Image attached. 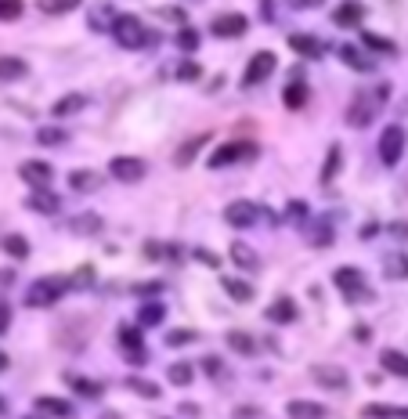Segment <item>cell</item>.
<instances>
[{
	"instance_id": "obj_1",
	"label": "cell",
	"mask_w": 408,
	"mask_h": 419,
	"mask_svg": "<svg viewBox=\"0 0 408 419\" xmlns=\"http://www.w3.org/2000/svg\"><path fill=\"white\" fill-rule=\"evenodd\" d=\"M383 98H386V87H376V91H369V94L358 91V94H354V101L347 105V123H351V127H369L372 116L379 112Z\"/></svg>"
},
{
	"instance_id": "obj_2",
	"label": "cell",
	"mask_w": 408,
	"mask_h": 419,
	"mask_svg": "<svg viewBox=\"0 0 408 419\" xmlns=\"http://www.w3.org/2000/svg\"><path fill=\"white\" fill-rule=\"evenodd\" d=\"M112 33L119 40V47H126V51H138V47H145V44H152V40H156L152 33L141 26V18H134V15H119Z\"/></svg>"
},
{
	"instance_id": "obj_3",
	"label": "cell",
	"mask_w": 408,
	"mask_h": 419,
	"mask_svg": "<svg viewBox=\"0 0 408 419\" xmlns=\"http://www.w3.org/2000/svg\"><path fill=\"white\" fill-rule=\"evenodd\" d=\"M69 289L66 279H58V275H48V279H40L26 289V304L29 307H51L54 300H61V293Z\"/></svg>"
},
{
	"instance_id": "obj_4",
	"label": "cell",
	"mask_w": 408,
	"mask_h": 419,
	"mask_svg": "<svg viewBox=\"0 0 408 419\" xmlns=\"http://www.w3.org/2000/svg\"><path fill=\"white\" fill-rule=\"evenodd\" d=\"M256 152L253 141H224L217 152L210 156V170H224L228 163H239V159H249Z\"/></svg>"
},
{
	"instance_id": "obj_5",
	"label": "cell",
	"mask_w": 408,
	"mask_h": 419,
	"mask_svg": "<svg viewBox=\"0 0 408 419\" xmlns=\"http://www.w3.org/2000/svg\"><path fill=\"white\" fill-rule=\"evenodd\" d=\"M275 54L271 51H256L253 58H249V66H246V73H242V87H256V83H264L271 73H275Z\"/></svg>"
},
{
	"instance_id": "obj_6",
	"label": "cell",
	"mask_w": 408,
	"mask_h": 419,
	"mask_svg": "<svg viewBox=\"0 0 408 419\" xmlns=\"http://www.w3.org/2000/svg\"><path fill=\"white\" fill-rule=\"evenodd\" d=\"M109 170H112V177L116 181H126V184H134V181H141L145 177V159H138V156H116L112 163H109Z\"/></svg>"
},
{
	"instance_id": "obj_7",
	"label": "cell",
	"mask_w": 408,
	"mask_h": 419,
	"mask_svg": "<svg viewBox=\"0 0 408 419\" xmlns=\"http://www.w3.org/2000/svg\"><path fill=\"white\" fill-rule=\"evenodd\" d=\"M333 282L347 293V297H354V300H365L369 297V289H365V275L358 267H336V275H333Z\"/></svg>"
},
{
	"instance_id": "obj_8",
	"label": "cell",
	"mask_w": 408,
	"mask_h": 419,
	"mask_svg": "<svg viewBox=\"0 0 408 419\" xmlns=\"http://www.w3.org/2000/svg\"><path fill=\"white\" fill-rule=\"evenodd\" d=\"M401 152H405V131L401 127H386L383 138H379V159L386 166H394L401 159Z\"/></svg>"
},
{
	"instance_id": "obj_9",
	"label": "cell",
	"mask_w": 408,
	"mask_h": 419,
	"mask_svg": "<svg viewBox=\"0 0 408 419\" xmlns=\"http://www.w3.org/2000/svg\"><path fill=\"white\" fill-rule=\"evenodd\" d=\"M256 217H261V206H253V203H246V199L231 203V206L224 210V221H228L231 228H253Z\"/></svg>"
},
{
	"instance_id": "obj_10",
	"label": "cell",
	"mask_w": 408,
	"mask_h": 419,
	"mask_svg": "<svg viewBox=\"0 0 408 419\" xmlns=\"http://www.w3.org/2000/svg\"><path fill=\"white\" fill-rule=\"evenodd\" d=\"M18 174H22V181L33 184V188H48L51 177H54V170L48 163H40V159H26L22 166H18Z\"/></svg>"
},
{
	"instance_id": "obj_11",
	"label": "cell",
	"mask_w": 408,
	"mask_h": 419,
	"mask_svg": "<svg viewBox=\"0 0 408 419\" xmlns=\"http://www.w3.org/2000/svg\"><path fill=\"white\" fill-rule=\"evenodd\" d=\"M289 47L296 54H304V58H321L326 54V44H321L318 36H311V33H289Z\"/></svg>"
},
{
	"instance_id": "obj_12",
	"label": "cell",
	"mask_w": 408,
	"mask_h": 419,
	"mask_svg": "<svg viewBox=\"0 0 408 419\" xmlns=\"http://www.w3.org/2000/svg\"><path fill=\"white\" fill-rule=\"evenodd\" d=\"M116 340H119V347L126 351V358H131V362H145V351H141V332H138L134 325H119Z\"/></svg>"
},
{
	"instance_id": "obj_13",
	"label": "cell",
	"mask_w": 408,
	"mask_h": 419,
	"mask_svg": "<svg viewBox=\"0 0 408 419\" xmlns=\"http://www.w3.org/2000/svg\"><path fill=\"white\" fill-rule=\"evenodd\" d=\"M289 419H326V405L321 402H307V397H296V402L286 405Z\"/></svg>"
},
{
	"instance_id": "obj_14",
	"label": "cell",
	"mask_w": 408,
	"mask_h": 419,
	"mask_svg": "<svg viewBox=\"0 0 408 419\" xmlns=\"http://www.w3.org/2000/svg\"><path fill=\"white\" fill-rule=\"evenodd\" d=\"M246 26H249V18L246 15H221L217 22H213V36H242L246 33Z\"/></svg>"
},
{
	"instance_id": "obj_15",
	"label": "cell",
	"mask_w": 408,
	"mask_h": 419,
	"mask_svg": "<svg viewBox=\"0 0 408 419\" xmlns=\"http://www.w3.org/2000/svg\"><path fill=\"white\" fill-rule=\"evenodd\" d=\"M29 210H36V214H58L61 210V199L54 192H48V188H33V196L26 199Z\"/></svg>"
},
{
	"instance_id": "obj_16",
	"label": "cell",
	"mask_w": 408,
	"mask_h": 419,
	"mask_svg": "<svg viewBox=\"0 0 408 419\" xmlns=\"http://www.w3.org/2000/svg\"><path fill=\"white\" fill-rule=\"evenodd\" d=\"M282 101H286V109L289 112H300V109H304V105H307V83L304 80H289L286 83V91H282Z\"/></svg>"
},
{
	"instance_id": "obj_17",
	"label": "cell",
	"mask_w": 408,
	"mask_h": 419,
	"mask_svg": "<svg viewBox=\"0 0 408 419\" xmlns=\"http://www.w3.org/2000/svg\"><path fill=\"white\" fill-rule=\"evenodd\" d=\"M361 18H365V8L358 4V0H347V4H340L333 11V22L343 26V29H351V26H361Z\"/></svg>"
},
{
	"instance_id": "obj_18",
	"label": "cell",
	"mask_w": 408,
	"mask_h": 419,
	"mask_svg": "<svg viewBox=\"0 0 408 419\" xmlns=\"http://www.w3.org/2000/svg\"><path fill=\"white\" fill-rule=\"evenodd\" d=\"M228 257H231L235 264H239L242 271H256V267H261V260H256V249H253V246H246V242H231Z\"/></svg>"
},
{
	"instance_id": "obj_19",
	"label": "cell",
	"mask_w": 408,
	"mask_h": 419,
	"mask_svg": "<svg viewBox=\"0 0 408 419\" xmlns=\"http://www.w3.org/2000/svg\"><path fill=\"white\" fill-rule=\"evenodd\" d=\"M379 362H383L386 372H394V376H401V380H408V354H401V351H394V347H386V351L379 354Z\"/></svg>"
},
{
	"instance_id": "obj_20",
	"label": "cell",
	"mask_w": 408,
	"mask_h": 419,
	"mask_svg": "<svg viewBox=\"0 0 408 419\" xmlns=\"http://www.w3.org/2000/svg\"><path fill=\"white\" fill-rule=\"evenodd\" d=\"M66 380H69V387H73L80 397H87V402H98V397L105 394V387H101V383H94V380H83V376H76V372H69Z\"/></svg>"
},
{
	"instance_id": "obj_21",
	"label": "cell",
	"mask_w": 408,
	"mask_h": 419,
	"mask_svg": "<svg viewBox=\"0 0 408 419\" xmlns=\"http://www.w3.org/2000/svg\"><path fill=\"white\" fill-rule=\"evenodd\" d=\"M268 318H271L275 325L293 322V318H296V304H293V297H278V300L271 304V311H268Z\"/></svg>"
},
{
	"instance_id": "obj_22",
	"label": "cell",
	"mask_w": 408,
	"mask_h": 419,
	"mask_svg": "<svg viewBox=\"0 0 408 419\" xmlns=\"http://www.w3.org/2000/svg\"><path fill=\"white\" fill-rule=\"evenodd\" d=\"M29 73V66H26V61L22 58H15V54H0V80H22Z\"/></svg>"
},
{
	"instance_id": "obj_23",
	"label": "cell",
	"mask_w": 408,
	"mask_h": 419,
	"mask_svg": "<svg viewBox=\"0 0 408 419\" xmlns=\"http://www.w3.org/2000/svg\"><path fill=\"white\" fill-rule=\"evenodd\" d=\"M314 380H318L321 387H333V390L347 387V376H343V369H336V365H318V369H314Z\"/></svg>"
},
{
	"instance_id": "obj_24",
	"label": "cell",
	"mask_w": 408,
	"mask_h": 419,
	"mask_svg": "<svg viewBox=\"0 0 408 419\" xmlns=\"http://www.w3.org/2000/svg\"><path fill=\"white\" fill-rule=\"evenodd\" d=\"M340 58H343V66H351V69H358V73H372V66H376V61L372 58H365L358 47H340Z\"/></svg>"
},
{
	"instance_id": "obj_25",
	"label": "cell",
	"mask_w": 408,
	"mask_h": 419,
	"mask_svg": "<svg viewBox=\"0 0 408 419\" xmlns=\"http://www.w3.org/2000/svg\"><path fill=\"white\" fill-rule=\"evenodd\" d=\"M116 11L109 8V4H98L94 11H91V29H98V33H105V29H112L116 26Z\"/></svg>"
},
{
	"instance_id": "obj_26",
	"label": "cell",
	"mask_w": 408,
	"mask_h": 419,
	"mask_svg": "<svg viewBox=\"0 0 408 419\" xmlns=\"http://www.w3.org/2000/svg\"><path fill=\"white\" fill-rule=\"evenodd\" d=\"M221 286H224V293H228L231 300H239V304H249V300H253V286L242 282V279H224Z\"/></svg>"
},
{
	"instance_id": "obj_27",
	"label": "cell",
	"mask_w": 408,
	"mask_h": 419,
	"mask_svg": "<svg viewBox=\"0 0 408 419\" xmlns=\"http://www.w3.org/2000/svg\"><path fill=\"white\" fill-rule=\"evenodd\" d=\"M83 105H87V98H83V94H66V98H58V101H54V109H51V112L61 119V116H73V112H80Z\"/></svg>"
},
{
	"instance_id": "obj_28",
	"label": "cell",
	"mask_w": 408,
	"mask_h": 419,
	"mask_svg": "<svg viewBox=\"0 0 408 419\" xmlns=\"http://www.w3.org/2000/svg\"><path fill=\"white\" fill-rule=\"evenodd\" d=\"M69 184L76 188V192H94L101 181H98V174H91V170H73V174H69Z\"/></svg>"
},
{
	"instance_id": "obj_29",
	"label": "cell",
	"mask_w": 408,
	"mask_h": 419,
	"mask_svg": "<svg viewBox=\"0 0 408 419\" xmlns=\"http://www.w3.org/2000/svg\"><path fill=\"white\" fill-rule=\"evenodd\" d=\"M383 271H386V279H408V257H405V253H394V257H386Z\"/></svg>"
},
{
	"instance_id": "obj_30",
	"label": "cell",
	"mask_w": 408,
	"mask_h": 419,
	"mask_svg": "<svg viewBox=\"0 0 408 419\" xmlns=\"http://www.w3.org/2000/svg\"><path fill=\"white\" fill-rule=\"evenodd\" d=\"M206 141H210V138H203V134H199V138H188V141H184V149L174 156V163H177V166H188V163H191V156H196Z\"/></svg>"
},
{
	"instance_id": "obj_31",
	"label": "cell",
	"mask_w": 408,
	"mask_h": 419,
	"mask_svg": "<svg viewBox=\"0 0 408 419\" xmlns=\"http://www.w3.org/2000/svg\"><path fill=\"white\" fill-rule=\"evenodd\" d=\"M4 253L15 257V260H22V257H29V242L22 235H4Z\"/></svg>"
},
{
	"instance_id": "obj_32",
	"label": "cell",
	"mask_w": 408,
	"mask_h": 419,
	"mask_svg": "<svg viewBox=\"0 0 408 419\" xmlns=\"http://www.w3.org/2000/svg\"><path fill=\"white\" fill-rule=\"evenodd\" d=\"M163 314H166V311H163L159 304H145V307L138 311V322L152 329V325H159V322H163Z\"/></svg>"
},
{
	"instance_id": "obj_33",
	"label": "cell",
	"mask_w": 408,
	"mask_h": 419,
	"mask_svg": "<svg viewBox=\"0 0 408 419\" xmlns=\"http://www.w3.org/2000/svg\"><path fill=\"white\" fill-rule=\"evenodd\" d=\"M336 170H340V145H329V156H326V166H321V181H333L336 177Z\"/></svg>"
},
{
	"instance_id": "obj_34",
	"label": "cell",
	"mask_w": 408,
	"mask_h": 419,
	"mask_svg": "<svg viewBox=\"0 0 408 419\" xmlns=\"http://www.w3.org/2000/svg\"><path fill=\"white\" fill-rule=\"evenodd\" d=\"M365 47L369 51H383V54H394V40H386V36H376V33H365Z\"/></svg>"
},
{
	"instance_id": "obj_35",
	"label": "cell",
	"mask_w": 408,
	"mask_h": 419,
	"mask_svg": "<svg viewBox=\"0 0 408 419\" xmlns=\"http://www.w3.org/2000/svg\"><path fill=\"white\" fill-rule=\"evenodd\" d=\"M76 4H80V0H36V8L48 11V15H61V11H69Z\"/></svg>"
},
{
	"instance_id": "obj_36",
	"label": "cell",
	"mask_w": 408,
	"mask_h": 419,
	"mask_svg": "<svg viewBox=\"0 0 408 419\" xmlns=\"http://www.w3.org/2000/svg\"><path fill=\"white\" fill-rule=\"evenodd\" d=\"M36 405H40V412H48V416H69L73 412L66 402H58V397H40Z\"/></svg>"
},
{
	"instance_id": "obj_37",
	"label": "cell",
	"mask_w": 408,
	"mask_h": 419,
	"mask_svg": "<svg viewBox=\"0 0 408 419\" xmlns=\"http://www.w3.org/2000/svg\"><path fill=\"white\" fill-rule=\"evenodd\" d=\"M228 344L239 351V354H256V344L246 337V332H228Z\"/></svg>"
},
{
	"instance_id": "obj_38",
	"label": "cell",
	"mask_w": 408,
	"mask_h": 419,
	"mask_svg": "<svg viewBox=\"0 0 408 419\" xmlns=\"http://www.w3.org/2000/svg\"><path fill=\"white\" fill-rule=\"evenodd\" d=\"M36 141H40V145H66L69 134H66V131H58V127H44V131L36 134Z\"/></svg>"
},
{
	"instance_id": "obj_39",
	"label": "cell",
	"mask_w": 408,
	"mask_h": 419,
	"mask_svg": "<svg viewBox=\"0 0 408 419\" xmlns=\"http://www.w3.org/2000/svg\"><path fill=\"white\" fill-rule=\"evenodd\" d=\"M22 15V0H0V22H15Z\"/></svg>"
},
{
	"instance_id": "obj_40",
	"label": "cell",
	"mask_w": 408,
	"mask_h": 419,
	"mask_svg": "<svg viewBox=\"0 0 408 419\" xmlns=\"http://www.w3.org/2000/svg\"><path fill=\"white\" fill-rule=\"evenodd\" d=\"M196 376H191V365H170V383H177V387H188Z\"/></svg>"
},
{
	"instance_id": "obj_41",
	"label": "cell",
	"mask_w": 408,
	"mask_h": 419,
	"mask_svg": "<svg viewBox=\"0 0 408 419\" xmlns=\"http://www.w3.org/2000/svg\"><path fill=\"white\" fill-rule=\"evenodd\" d=\"M191 340H196V332H191V329H174V332L166 337L170 347H184V344H191Z\"/></svg>"
},
{
	"instance_id": "obj_42",
	"label": "cell",
	"mask_w": 408,
	"mask_h": 419,
	"mask_svg": "<svg viewBox=\"0 0 408 419\" xmlns=\"http://www.w3.org/2000/svg\"><path fill=\"white\" fill-rule=\"evenodd\" d=\"M177 44H181L184 51H196V47H199V33H196V29H181V33H177Z\"/></svg>"
},
{
	"instance_id": "obj_43",
	"label": "cell",
	"mask_w": 408,
	"mask_h": 419,
	"mask_svg": "<svg viewBox=\"0 0 408 419\" xmlns=\"http://www.w3.org/2000/svg\"><path fill=\"white\" fill-rule=\"evenodd\" d=\"M131 387H134L141 397H159V387H156V383H148V380H131Z\"/></svg>"
},
{
	"instance_id": "obj_44",
	"label": "cell",
	"mask_w": 408,
	"mask_h": 419,
	"mask_svg": "<svg viewBox=\"0 0 408 419\" xmlns=\"http://www.w3.org/2000/svg\"><path fill=\"white\" fill-rule=\"evenodd\" d=\"M203 69L196 66V61H184V66H177V80H199Z\"/></svg>"
},
{
	"instance_id": "obj_45",
	"label": "cell",
	"mask_w": 408,
	"mask_h": 419,
	"mask_svg": "<svg viewBox=\"0 0 408 419\" xmlns=\"http://www.w3.org/2000/svg\"><path fill=\"white\" fill-rule=\"evenodd\" d=\"M98 228H101V217H94V214L76 221V232H98Z\"/></svg>"
},
{
	"instance_id": "obj_46",
	"label": "cell",
	"mask_w": 408,
	"mask_h": 419,
	"mask_svg": "<svg viewBox=\"0 0 408 419\" xmlns=\"http://www.w3.org/2000/svg\"><path fill=\"white\" fill-rule=\"evenodd\" d=\"M196 257H199V264H206V267H221V257L213 253V249H196Z\"/></svg>"
},
{
	"instance_id": "obj_47",
	"label": "cell",
	"mask_w": 408,
	"mask_h": 419,
	"mask_svg": "<svg viewBox=\"0 0 408 419\" xmlns=\"http://www.w3.org/2000/svg\"><path fill=\"white\" fill-rule=\"evenodd\" d=\"M203 369H206L210 376H221V369H224V365H221V358H203Z\"/></svg>"
},
{
	"instance_id": "obj_48",
	"label": "cell",
	"mask_w": 408,
	"mask_h": 419,
	"mask_svg": "<svg viewBox=\"0 0 408 419\" xmlns=\"http://www.w3.org/2000/svg\"><path fill=\"white\" fill-rule=\"evenodd\" d=\"M159 253H163L159 242H145V257H148V260H159Z\"/></svg>"
},
{
	"instance_id": "obj_49",
	"label": "cell",
	"mask_w": 408,
	"mask_h": 419,
	"mask_svg": "<svg viewBox=\"0 0 408 419\" xmlns=\"http://www.w3.org/2000/svg\"><path fill=\"white\" fill-rule=\"evenodd\" d=\"M8 325H11V311H8L4 304H0V332H4Z\"/></svg>"
},
{
	"instance_id": "obj_50",
	"label": "cell",
	"mask_w": 408,
	"mask_h": 419,
	"mask_svg": "<svg viewBox=\"0 0 408 419\" xmlns=\"http://www.w3.org/2000/svg\"><path fill=\"white\" fill-rule=\"evenodd\" d=\"M159 289V282H148V286H134V293H156Z\"/></svg>"
},
{
	"instance_id": "obj_51",
	"label": "cell",
	"mask_w": 408,
	"mask_h": 419,
	"mask_svg": "<svg viewBox=\"0 0 408 419\" xmlns=\"http://www.w3.org/2000/svg\"><path fill=\"white\" fill-rule=\"evenodd\" d=\"M4 369H8V354H4V351H0V372H4Z\"/></svg>"
},
{
	"instance_id": "obj_52",
	"label": "cell",
	"mask_w": 408,
	"mask_h": 419,
	"mask_svg": "<svg viewBox=\"0 0 408 419\" xmlns=\"http://www.w3.org/2000/svg\"><path fill=\"white\" fill-rule=\"evenodd\" d=\"M0 412H8V402H0Z\"/></svg>"
}]
</instances>
